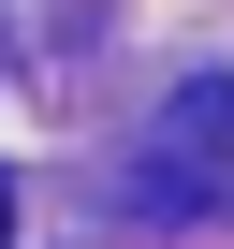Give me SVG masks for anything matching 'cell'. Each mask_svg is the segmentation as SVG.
<instances>
[{"mask_svg":"<svg viewBox=\"0 0 234 249\" xmlns=\"http://www.w3.org/2000/svg\"><path fill=\"white\" fill-rule=\"evenodd\" d=\"M0 249H15V191H0Z\"/></svg>","mask_w":234,"mask_h":249,"instance_id":"obj_2","label":"cell"},{"mask_svg":"<svg viewBox=\"0 0 234 249\" xmlns=\"http://www.w3.org/2000/svg\"><path fill=\"white\" fill-rule=\"evenodd\" d=\"M132 220H234V73L161 103V132L132 147Z\"/></svg>","mask_w":234,"mask_h":249,"instance_id":"obj_1","label":"cell"}]
</instances>
